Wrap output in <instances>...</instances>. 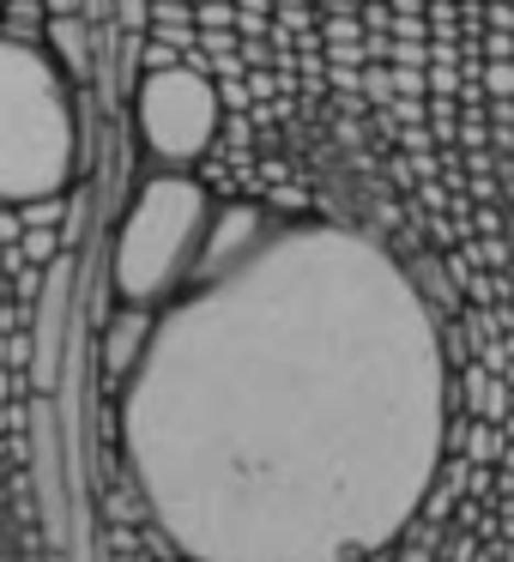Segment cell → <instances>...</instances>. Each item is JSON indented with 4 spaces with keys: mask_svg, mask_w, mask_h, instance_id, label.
I'll return each mask as SVG.
<instances>
[{
    "mask_svg": "<svg viewBox=\"0 0 514 562\" xmlns=\"http://www.w3.org/2000/svg\"><path fill=\"white\" fill-rule=\"evenodd\" d=\"M219 122H224V103L200 67L188 61L146 67V79L134 91V127H139V146L158 164H170V170L200 164L219 139Z\"/></svg>",
    "mask_w": 514,
    "mask_h": 562,
    "instance_id": "cell-4",
    "label": "cell"
},
{
    "mask_svg": "<svg viewBox=\"0 0 514 562\" xmlns=\"http://www.w3.org/2000/svg\"><path fill=\"white\" fill-rule=\"evenodd\" d=\"M79 115L62 67L19 37H0V200H55L74 176Z\"/></svg>",
    "mask_w": 514,
    "mask_h": 562,
    "instance_id": "cell-3",
    "label": "cell"
},
{
    "mask_svg": "<svg viewBox=\"0 0 514 562\" xmlns=\"http://www.w3.org/2000/svg\"><path fill=\"white\" fill-rule=\"evenodd\" d=\"M448 357L417 284L339 224L206 243L115 351V453L182 562H364L424 508Z\"/></svg>",
    "mask_w": 514,
    "mask_h": 562,
    "instance_id": "cell-1",
    "label": "cell"
},
{
    "mask_svg": "<svg viewBox=\"0 0 514 562\" xmlns=\"http://www.w3.org/2000/svg\"><path fill=\"white\" fill-rule=\"evenodd\" d=\"M219 231V206H212L206 182L188 170H152L134 188L122 224L110 243V291L127 315H146L164 296L188 284V272L206 260V243Z\"/></svg>",
    "mask_w": 514,
    "mask_h": 562,
    "instance_id": "cell-2",
    "label": "cell"
}]
</instances>
